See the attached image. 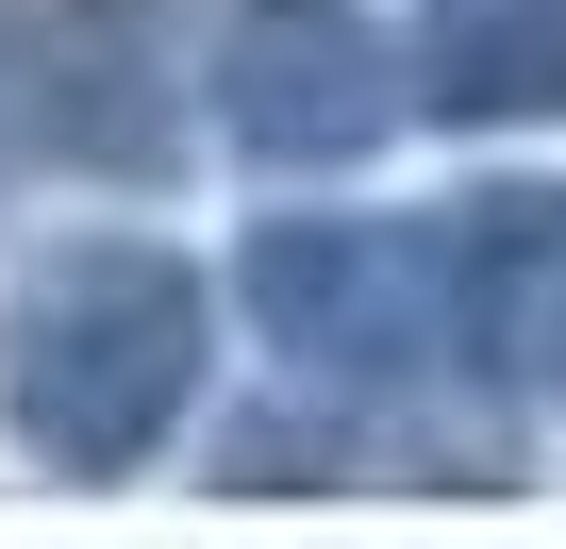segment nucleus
Returning a JSON list of instances; mask_svg holds the SVG:
<instances>
[{"instance_id":"6","label":"nucleus","mask_w":566,"mask_h":549,"mask_svg":"<svg viewBox=\"0 0 566 549\" xmlns=\"http://www.w3.org/2000/svg\"><path fill=\"white\" fill-rule=\"evenodd\" d=\"M417 101L433 117H566V0H433L417 34Z\"/></svg>"},{"instance_id":"5","label":"nucleus","mask_w":566,"mask_h":549,"mask_svg":"<svg viewBox=\"0 0 566 549\" xmlns=\"http://www.w3.org/2000/svg\"><path fill=\"white\" fill-rule=\"evenodd\" d=\"M433 317L467 334L483 383L566 400V183H500V200L450 217V250H433Z\"/></svg>"},{"instance_id":"4","label":"nucleus","mask_w":566,"mask_h":549,"mask_svg":"<svg viewBox=\"0 0 566 549\" xmlns=\"http://www.w3.org/2000/svg\"><path fill=\"white\" fill-rule=\"evenodd\" d=\"M0 84H18V117L67 167H101V183H150L184 150V117H167V0H67Z\"/></svg>"},{"instance_id":"2","label":"nucleus","mask_w":566,"mask_h":549,"mask_svg":"<svg viewBox=\"0 0 566 549\" xmlns=\"http://www.w3.org/2000/svg\"><path fill=\"white\" fill-rule=\"evenodd\" d=\"M217 117L250 167H350L400 117V51L350 0H217Z\"/></svg>"},{"instance_id":"1","label":"nucleus","mask_w":566,"mask_h":549,"mask_svg":"<svg viewBox=\"0 0 566 549\" xmlns=\"http://www.w3.org/2000/svg\"><path fill=\"white\" fill-rule=\"evenodd\" d=\"M184 400H200V284L167 250H67V266H34L18 334H0V416H18L34 466L117 483V466H150L184 433Z\"/></svg>"},{"instance_id":"7","label":"nucleus","mask_w":566,"mask_h":549,"mask_svg":"<svg viewBox=\"0 0 566 549\" xmlns=\"http://www.w3.org/2000/svg\"><path fill=\"white\" fill-rule=\"evenodd\" d=\"M0 67H18V51H0Z\"/></svg>"},{"instance_id":"3","label":"nucleus","mask_w":566,"mask_h":549,"mask_svg":"<svg viewBox=\"0 0 566 549\" xmlns=\"http://www.w3.org/2000/svg\"><path fill=\"white\" fill-rule=\"evenodd\" d=\"M250 317H266V350H301L334 383H400L433 350V250H400L367 217H266L250 233Z\"/></svg>"}]
</instances>
